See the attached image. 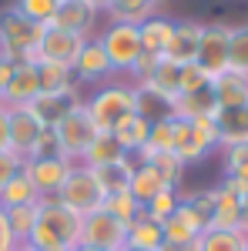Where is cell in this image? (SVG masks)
I'll use <instances>...</instances> for the list:
<instances>
[{
    "instance_id": "cell-19",
    "label": "cell",
    "mask_w": 248,
    "mask_h": 251,
    "mask_svg": "<svg viewBox=\"0 0 248 251\" xmlns=\"http://www.w3.org/2000/svg\"><path fill=\"white\" fill-rule=\"evenodd\" d=\"M221 184L231 188L238 198H248V144L221 148Z\"/></svg>"
},
{
    "instance_id": "cell-44",
    "label": "cell",
    "mask_w": 248,
    "mask_h": 251,
    "mask_svg": "<svg viewBox=\"0 0 248 251\" xmlns=\"http://www.w3.org/2000/svg\"><path fill=\"white\" fill-rule=\"evenodd\" d=\"M0 151H10V114L0 104Z\"/></svg>"
},
{
    "instance_id": "cell-41",
    "label": "cell",
    "mask_w": 248,
    "mask_h": 251,
    "mask_svg": "<svg viewBox=\"0 0 248 251\" xmlns=\"http://www.w3.org/2000/svg\"><path fill=\"white\" fill-rule=\"evenodd\" d=\"M211 77L198 67V64H185L181 67V80H178V94H191V91H201V87H208Z\"/></svg>"
},
{
    "instance_id": "cell-40",
    "label": "cell",
    "mask_w": 248,
    "mask_h": 251,
    "mask_svg": "<svg viewBox=\"0 0 248 251\" xmlns=\"http://www.w3.org/2000/svg\"><path fill=\"white\" fill-rule=\"evenodd\" d=\"M14 7H17V10H20L27 20H30V24L47 27V24H51V17H54L57 0H14Z\"/></svg>"
},
{
    "instance_id": "cell-22",
    "label": "cell",
    "mask_w": 248,
    "mask_h": 251,
    "mask_svg": "<svg viewBox=\"0 0 248 251\" xmlns=\"http://www.w3.org/2000/svg\"><path fill=\"white\" fill-rule=\"evenodd\" d=\"M215 127H218V151L248 144V104L245 107H218Z\"/></svg>"
},
{
    "instance_id": "cell-49",
    "label": "cell",
    "mask_w": 248,
    "mask_h": 251,
    "mask_svg": "<svg viewBox=\"0 0 248 251\" xmlns=\"http://www.w3.org/2000/svg\"><path fill=\"white\" fill-rule=\"evenodd\" d=\"M77 251H114V248H77ZM124 251V248H121Z\"/></svg>"
},
{
    "instance_id": "cell-17",
    "label": "cell",
    "mask_w": 248,
    "mask_h": 251,
    "mask_svg": "<svg viewBox=\"0 0 248 251\" xmlns=\"http://www.w3.org/2000/svg\"><path fill=\"white\" fill-rule=\"evenodd\" d=\"M40 94V77H37V64H27V60H20L17 67H14V74H10V84H7V91H3V107H27L34 97Z\"/></svg>"
},
{
    "instance_id": "cell-33",
    "label": "cell",
    "mask_w": 248,
    "mask_h": 251,
    "mask_svg": "<svg viewBox=\"0 0 248 251\" xmlns=\"http://www.w3.org/2000/svg\"><path fill=\"white\" fill-rule=\"evenodd\" d=\"M121 157H128V154L121 151V144L111 137V131H101V134L91 141V148H87V154H84L81 164H87V168H104V164L121 161Z\"/></svg>"
},
{
    "instance_id": "cell-31",
    "label": "cell",
    "mask_w": 248,
    "mask_h": 251,
    "mask_svg": "<svg viewBox=\"0 0 248 251\" xmlns=\"http://www.w3.org/2000/svg\"><path fill=\"white\" fill-rule=\"evenodd\" d=\"M37 77H40V94H67V91H81L74 80V71L67 64H51L40 60L37 64Z\"/></svg>"
},
{
    "instance_id": "cell-50",
    "label": "cell",
    "mask_w": 248,
    "mask_h": 251,
    "mask_svg": "<svg viewBox=\"0 0 248 251\" xmlns=\"http://www.w3.org/2000/svg\"><path fill=\"white\" fill-rule=\"evenodd\" d=\"M60 251H77V248H60Z\"/></svg>"
},
{
    "instance_id": "cell-15",
    "label": "cell",
    "mask_w": 248,
    "mask_h": 251,
    "mask_svg": "<svg viewBox=\"0 0 248 251\" xmlns=\"http://www.w3.org/2000/svg\"><path fill=\"white\" fill-rule=\"evenodd\" d=\"M7 114H10V151L27 161L34 154V144H37L44 124L30 107H7Z\"/></svg>"
},
{
    "instance_id": "cell-54",
    "label": "cell",
    "mask_w": 248,
    "mask_h": 251,
    "mask_svg": "<svg viewBox=\"0 0 248 251\" xmlns=\"http://www.w3.org/2000/svg\"><path fill=\"white\" fill-rule=\"evenodd\" d=\"M245 251H248V248H245Z\"/></svg>"
},
{
    "instance_id": "cell-48",
    "label": "cell",
    "mask_w": 248,
    "mask_h": 251,
    "mask_svg": "<svg viewBox=\"0 0 248 251\" xmlns=\"http://www.w3.org/2000/svg\"><path fill=\"white\" fill-rule=\"evenodd\" d=\"M87 3H94L97 10H101V14H108V10H111V3H114V0H87Z\"/></svg>"
},
{
    "instance_id": "cell-26",
    "label": "cell",
    "mask_w": 248,
    "mask_h": 251,
    "mask_svg": "<svg viewBox=\"0 0 248 251\" xmlns=\"http://www.w3.org/2000/svg\"><path fill=\"white\" fill-rule=\"evenodd\" d=\"M215 114H218V100L211 94V84L201 91H191V94H178L171 104V117H181V121H198V117Z\"/></svg>"
},
{
    "instance_id": "cell-46",
    "label": "cell",
    "mask_w": 248,
    "mask_h": 251,
    "mask_svg": "<svg viewBox=\"0 0 248 251\" xmlns=\"http://www.w3.org/2000/svg\"><path fill=\"white\" fill-rule=\"evenodd\" d=\"M14 60H7L3 54H0V97H3V91H7V84H10V74H14Z\"/></svg>"
},
{
    "instance_id": "cell-3",
    "label": "cell",
    "mask_w": 248,
    "mask_h": 251,
    "mask_svg": "<svg viewBox=\"0 0 248 251\" xmlns=\"http://www.w3.org/2000/svg\"><path fill=\"white\" fill-rule=\"evenodd\" d=\"M40 30H44V27L30 24L14 3L3 7V10H0V54H3L7 60H14V64H20V60L37 64Z\"/></svg>"
},
{
    "instance_id": "cell-34",
    "label": "cell",
    "mask_w": 248,
    "mask_h": 251,
    "mask_svg": "<svg viewBox=\"0 0 248 251\" xmlns=\"http://www.w3.org/2000/svg\"><path fill=\"white\" fill-rule=\"evenodd\" d=\"M3 218H7V228L14 234V241H17V245H27V241H30V231H34V221H37V204L3 208Z\"/></svg>"
},
{
    "instance_id": "cell-45",
    "label": "cell",
    "mask_w": 248,
    "mask_h": 251,
    "mask_svg": "<svg viewBox=\"0 0 248 251\" xmlns=\"http://www.w3.org/2000/svg\"><path fill=\"white\" fill-rule=\"evenodd\" d=\"M14 248H17V241L7 228V218H3V208H0V251H14Z\"/></svg>"
},
{
    "instance_id": "cell-4",
    "label": "cell",
    "mask_w": 248,
    "mask_h": 251,
    "mask_svg": "<svg viewBox=\"0 0 248 251\" xmlns=\"http://www.w3.org/2000/svg\"><path fill=\"white\" fill-rule=\"evenodd\" d=\"M174 154L181 157V164H201L205 157L218 151V127L215 117H198V121H181L174 117Z\"/></svg>"
},
{
    "instance_id": "cell-29",
    "label": "cell",
    "mask_w": 248,
    "mask_h": 251,
    "mask_svg": "<svg viewBox=\"0 0 248 251\" xmlns=\"http://www.w3.org/2000/svg\"><path fill=\"white\" fill-rule=\"evenodd\" d=\"M168 184H165V177L154 171V164H144V161H138L134 164V174H131V184H128V191H131V198L144 208L148 201H151L158 191H165Z\"/></svg>"
},
{
    "instance_id": "cell-35",
    "label": "cell",
    "mask_w": 248,
    "mask_h": 251,
    "mask_svg": "<svg viewBox=\"0 0 248 251\" xmlns=\"http://www.w3.org/2000/svg\"><path fill=\"white\" fill-rule=\"evenodd\" d=\"M245 248H248V234H242V231L208 228L198 238V251H245Z\"/></svg>"
},
{
    "instance_id": "cell-47",
    "label": "cell",
    "mask_w": 248,
    "mask_h": 251,
    "mask_svg": "<svg viewBox=\"0 0 248 251\" xmlns=\"http://www.w3.org/2000/svg\"><path fill=\"white\" fill-rule=\"evenodd\" d=\"M242 234H248V198L242 201Z\"/></svg>"
},
{
    "instance_id": "cell-5",
    "label": "cell",
    "mask_w": 248,
    "mask_h": 251,
    "mask_svg": "<svg viewBox=\"0 0 248 251\" xmlns=\"http://www.w3.org/2000/svg\"><path fill=\"white\" fill-rule=\"evenodd\" d=\"M54 134H57L60 154L67 157V161H74V164H81L84 154H87V148H91V141H94L101 131H97V124L91 121L84 100H81L74 111H67V114L54 124Z\"/></svg>"
},
{
    "instance_id": "cell-32",
    "label": "cell",
    "mask_w": 248,
    "mask_h": 251,
    "mask_svg": "<svg viewBox=\"0 0 248 251\" xmlns=\"http://www.w3.org/2000/svg\"><path fill=\"white\" fill-rule=\"evenodd\" d=\"M40 194L30 184V177L24 171H17L3 188H0V208H17V204H37Z\"/></svg>"
},
{
    "instance_id": "cell-24",
    "label": "cell",
    "mask_w": 248,
    "mask_h": 251,
    "mask_svg": "<svg viewBox=\"0 0 248 251\" xmlns=\"http://www.w3.org/2000/svg\"><path fill=\"white\" fill-rule=\"evenodd\" d=\"M138 37H141V50H144V54L165 57V50H168V44H171V37H174V17H165V14L148 17L138 27Z\"/></svg>"
},
{
    "instance_id": "cell-6",
    "label": "cell",
    "mask_w": 248,
    "mask_h": 251,
    "mask_svg": "<svg viewBox=\"0 0 248 251\" xmlns=\"http://www.w3.org/2000/svg\"><path fill=\"white\" fill-rule=\"evenodd\" d=\"M97 40H101V47H104V54H108L117 77H124L138 64V57L144 54L141 50V37H138V27H131V24H111L108 20L97 30Z\"/></svg>"
},
{
    "instance_id": "cell-37",
    "label": "cell",
    "mask_w": 248,
    "mask_h": 251,
    "mask_svg": "<svg viewBox=\"0 0 248 251\" xmlns=\"http://www.w3.org/2000/svg\"><path fill=\"white\" fill-rule=\"evenodd\" d=\"M178 204H181V191H178V188H165V191H158L151 201L144 204V214H148L151 221H158V225H165V221L178 211Z\"/></svg>"
},
{
    "instance_id": "cell-14",
    "label": "cell",
    "mask_w": 248,
    "mask_h": 251,
    "mask_svg": "<svg viewBox=\"0 0 248 251\" xmlns=\"http://www.w3.org/2000/svg\"><path fill=\"white\" fill-rule=\"evenodd\" d=\"M161 231H165V245L178 251V248L194 245V241L201 238V231H208V225H205V221H201V218H198V214L181 201V204H178V211L161 225Z\"/></svg>"
},
{
    "instance_id": "cell-28",
    "label": "cell",
    "mask_w": 248,
    "mask_h": 251,
    "mask_svg": "<svg viewBox=\"0 0 248 251\" xmlns=\"http://www.w3.org/2000/svg\"><path fill=\"white\" fill-rule=\"evenodd\" d=\"M134 161L131 154L121 157V161H114V164H104V168H91L97 177V184H101V191H104V198L108 194H117V191H128V184H131V174H134Z\"/></svg>"
},
{
    "instance_id": "cell-16",
    "label": "cell",
    "mask_w": 248,
    "mask_h": 251,
    "mask_svg": "<svg viewBox=\"0 0 248 251\" xmlns=\"http://www.w3.org/2000/svg\"><path fill=\"white\" fill-rule=\"evenodd\" d=\"M201 30H205V24L201 20H174V37L168 44V50H165V57L174 60L178 67H185V64H194L198 57V44H201Z\"/></svg>"
},
{
    "instance_id": "cell-52",
    "label": "cell",
    "mask_w": 248,
    "mask_h": 251,
    "mask_svg": "<svg viewBox=\"0 0 248 251\" xmlns=\"http://www.w3.org/2000/svg\"><path fill=\"white\" fill-rule=\"evenodd\" d=\"M158 3H165V0H158Z\"/></svg>"
},
{
    "instance_id": "cell-53",
    "label": "cell",
    "mask_w": 248,
    "mask_h": 251,
    "mask_svg": "<svg viewBox=\"0 0 248 251\" xmlns=\"http://www.w3.org/2000/svg\"><path fill=\"white\" fill-rule=\"evenodd\" d=\"M0 104H3V100H0Z\"/></svg>"
},
{
    "instance_id": "cell-42",
    "label": "cell",
    "mask_w": 248,
    "mask_h": 251,
    "mask_svg": "<svg viewBox=\"0 0 248 251\" xmlns=\"http://www.w3.org/2000/svg\"><path fill=\"white\" fill-rule=\"evenodd\" d=\"M54 154H60L57 134H54V127H44L40 137H37V144H34V154H30V157H54ZM30 157H27V161H30Z\"/></svg>"
},
{
    "instance_id": "cell-21",
    "label": "cell",
    "mask_w": 248,
    "mask_h": 251,
    "mask_svg": "<svg viewBox=\"0 0 248 251\" xmlns=\"http://www.w3.org/2000/svg\"><path fill=\"white\" fill-rule=\"evenodd\" d=\"M81 100H84V91H67V94H37L27 107L37 114V121L44 124V127H54L60 117L67 114V111H74Z\"/></svg>"
},
{
    "instance_id": "cell-51",
    "label": "cell",
    "mask_w": 248,
    "mask_h": 251,
    "mask_svg": "<svg viewBox=\"0 0 248 251\" xmlns=\"http://www.w3.org/2000/svg\"><path fill=\"white\" fill-rule=\"evenodd\" d=\"M124 251H134V248H124ZM158 251H161V248H158Z\"/></svg>"
},
{
    "instance_id": "cell-25",
    "label": "cell",
    "mask_w": 248,
    "mask_h": 251,
    "mask_svg": "<svg viewBox=\"0 0 248 251\" xmlns=\"http://www.w3.org/2000/svg\"><path fill=\"white\" fill-rule=\"evenodd\" d=\"M148 131H151V121L134 111V114H128L124 121H117L114 127H111V137L121 144V151H124V154L138 157V151L148 144Z\"/></svg>"
},
{
    "instance_id": "cell-12",
    "label": "cell",
    "mask_w": 248,
    "mask_h": 251,
    "mask_svg": "<svg viewBox=\"0 0 248 251\" xmlns=\"http://www.w3.org/2000/svg\"><path fill=\"white\" fill-rule=\"evenodd\" d=\"M101 17H104V14L97 10L94 3H87V0H57L51 24L87 40V37H97V24H101Z\"/></svg>"
},
{
    "instance_id": "cell-9",
    "label": "cell",
    "mask_w": 248,
    "mask_h": 251,
    "mask_svg": "<svg viewBox=\"0 0 248 251\" xmlns=\"http://www.w3.org/2000/svg\"><path fill=\"white\" fill-rule=\"evenodd\" d=\"M71 71H74V80H77V87H81V91H84V87H101V84H108V80L117 77L97 37L84 40V47H81L77 60L71 64Z\"/></svg>"
},
{
    "instance_id": "cell-8",
    "label": "cell",
    "mask_w": 248,
    "mask_h": 251,
    "mask_svg": "<svg viewBox=\"0 0 248 251\" xmlns=\"http://www.w3.org/2000/svg\"><path fill=\"white\" fill-rule=\"evenodd\" d=\"M228 40H231V24H225V20H211V24H205L194 64H198L208 77L228 71Z\"/></svg>"
},
{
    "instance_id": "cell-30",
    "label": "cell",
    "mask_w": 248,
    "mask_h": 251,
    "mask_svg": "<svg viewBox=\"0 0 248 251\" xmlns=\"http://www.w3.org/2000/svg\"><path fill=\"white\" fill-rule=\"evenodd\" d=\"M158 0H114L111 3V10L104 14V17L111 20V24H131V27H141L148 17L158 14Z\"/></svg>"
},
{
    "instance_id": "cell-18",
    "label": "cell",
    "mask_w": 248,
    "mask_h": 251,
    "mask_svg": "<svg viewBox=\"0 0 248 251\" xmlns=\"http://www.w3.org/2000/svg\"><path fill=\"white\" fill-rule=\"evenodd\" d=\"M178 80H181V67H178L174 60L161 57L158 64H154V71L141 80L138 87H141V91H148V94H154L158 100H165V104L171 107L174 97H178Z\"/></svg>"
},
{
    "instance_id": "cell-38",
    "label": "cell",
    "mask_w": 248,
    "mask_h": 251,
    "mask_svg": "<svg viewBox=\"0 0 248 251\" xmlns=\"http://www.w3.org/2000/svg\"><path fill=\"white\" fill-rule=\"evenodd\" d=\"M228 67L248 74V24H235L228 40Z\"/></svg>"
},
{
    "instance_id": "cell-2",
    "label": "cell",
    "mask_w": 248,
    "mask_h": 251,
    "mask_svg": "<svg viewBox=\"0 0 248 251\" xmlns=\"http://www.w3.org/2000/svg\"><path fill=\"white\" fill-rule=\"evenodd\" d=\"M84 107L97 124V131H111L117 121H124L128 114L138 111V87L124 77H114L101 87H91L84 94Z\"/></svg>"
},
{
    "instance_id": "cell-39",
    "label": "cell",
    "mask_w": 248,
    "mask_h": 251,
    "mask_svg": "<svg viewBox=\"0 0 248 251\" xmlns=\"http://www.w3.org/2000/svg\"><path fill=\"white\" fill-rule=\"evenodd\" d=\"M104 211L114 214L117 221H124V225H131L144 208L131 198V191H117V194H108V198H104Z\"/></svg>"
},
{
    "instance_id": "cell-1",
    "label": "cell",
    "mask_w": 248,
    "mask_h": 251,
    "mask_svg": "<svg viewBox=\"0 0 248 251\" xmlns=\"http://www.w3.org/2000/svg\"><path fill=\"white\" fill-rule=\"evenodd\" d=\"M81 228L84 218L60 204L57 198H40L37 201V221L30 231V248L37 251H60V248H81Z\"/></svg>"
},
{
    "instance_id": "cell-20",
    "label": "cell",
    "mask_w": 248,
    "mask_h": 251,
    "mask_svg": "<svg viewBox=\"0 0 248 251\" xmlns=\"http://www.w3.org/2000/svg\"><path fill=\"white\" fill-rule=\"evenodd\" d=\"M242 201L238 194L225 188L221 181L215 184V211H211L208 228H218V231H242Z\"/></svg>"
},
{
    "instance_id": "cell-36",
    "label": "cell",
    "mask_w": 248,
    "mask_h": 251,
    "mask_svg": "<svg viewBox=\"0 0 248 251\" xmlns=\"http://www.w3.org/2000/svg\"><path fill=\"white\" fill-rule=\"evenodd\" d=\"M144 164H154V171L165 177V184L168 188H178L181 191V184H185V164H181V157L174 154V151H161V154H151Z\"/></svg>"
},
{
    "instance_id": "cell-7",
    "label": "cell",
    "mask_w": 248,
    "mask_h": 251,
    "mask_svg": "<svg viewBox=\"0 0 248 251\" xmlns=\"http://www.w3.org/2000/svg\"><path fill=\"white\" fill-rule=\"evenodd\" d=\"M57 201L84 218V214H94L104 208V191H101L94 171L87 164H74L67 181H64V188L57 191Z\"/></svg>"
},
{
    "instance_id": "cell-11",
    "label": "cell",
    "mask_w": 248,
    "mask_h": 251,
    "mask_svg": "<svg viewBox=\"0 0 248 251\" xmlns=\"http://www.w3.org/2000/svg\"><path fill=\"white\" fill-rule=\"evenodd\" d=\"M128 238V225L117 221L114 214H108L104 208L94 214H84V228H81V248H124Z\"/></svg>"
},
{
    "instance_id": "cell-27",
    "label": "cell",
    "mask_w": 248,
    "mask_h": 251,
    "mask_svg": "<svg viewBox=\"0 0 248 251\" xmlns=\"http://www.w3.org/2000/svg\"><path fill=\"white\" fill-rule=\"evenodd\" d=\"M165 245V231H161V225L151 221L148 214L141 211L134 218L131 225H128V238H124V248H134V251H158Z\"/></svg>"
},
{
    "instance_id": "cell-43",
    "label": "cell",
    "mask_w": 248,
    "mask_h": 251,
    "mask_svg": "<svg viewBox=\"0 0 248 251\" xmlns=\"http://www.w3.org/2000/svg\"><path fill=\"white\" fill-rule=\"evenodd\" d=\"M20 168H24V157H17L14 151H0V188H3Z\"/></svg>"
},
{
    "instance_id": "cell-10",
    "label": "cell",
    "mask_w": 248,
    "mask_h": 251,
    "mask_svg": "<svg viewBox=\"0 0 248 251\" xmlns=\"http://www.w3.org/2000/svg\"><path fill=\"white\" fill-rule=\"evenodd\" d=\"M71 168H74V161H67L64 154H54V157H30V161H24L20 171L30 177V184L37 188L40 198H57Z\"/></svg>"
},
{
    "instance_id": "cell-23",
    "label": "cell",
    "mask_w": 248,
    "mask_h": 251,
    "mask_svg": "<svg viewBox=\"0 0 248 251\" xmlns=\"http://www.w3.org/2000/svg\"><path fill=\"white\" fill-rule=\"evenodd\" d=\"M211 94L218 107H245L248 104V74L242 71H221L211 77Z\"/></svg>"
},
{
    "instance_id": "cell-13",
    "label": "cell",
    "mask_w": 248,
    "mask_h": 251,
    "mask_svg": "<svg viewBox=\"0 0 248 251\" xmlns=\"http://www.w3.org/2000/svg\"><path fill=\"white\" fill-rule=\"evenodd\" d=\"M81 47H84V37L47 24L40 30V40H37V64L40 60H51V64H67L71 67L77 60V54H81Z\"/></svg>"
}]
</instances>
